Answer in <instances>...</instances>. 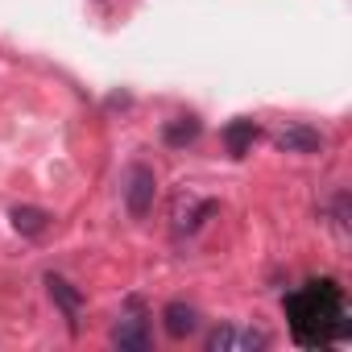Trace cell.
Instances as JSON below:
<instances>
[{"mask_svg":"<svg viewBox=\"0 0 352 352\" xmlns=\"http://www.w3.org/2000/svg\"><path fill=\"white\" fill-rule=\"evenodd\" d=\"M286 319H290V336L298 348H327L352 336L344 286L331 278L302 282L294 294H286Z\"/></svg>","mask_w":352,"mask_h":352,"instance_id":"obj_1","label":"cell"},{"mask_svg":"<svg viewBox=\"0 0 352 352\" xmlns=\"http://www.w3.org/2000/svg\"><path fill=\"white\" fill-rule=\"evenodd\" d=\"M120 199H124V212L133 220H145L153 212V199H157V174L149 162H129L124 174H120Z\"/></svg>","mask_w":352,"mask_h":352,"instance_id":"obj_2","label":"cell"},{"mask_svg":"<svg viewBox=\"0 0 352 352\" xmlns=\"http://www.w3.org/2000/svg\"><path fill=\"white\" fill-rule=\"evenodd\" d=\"M216 212H220L216 199H204V195H195L191 187H183L179 195L170 199V228H174V236H195Z\"/></svg>","mask_w":352,"mask_h":352,"instance_id":"obj_3","label":"cell"},{"mask_svg":"<svg viewBox=\"0 0 352 352\" xmlns=\"http://www.w3.org/2000/svg\"><path fill=\"white\" fill-rule=\"evenodd\" d=\"M108 340H112V348H120V352H145V348L153 344V327H149V315L141 311V298H129V311L112 323Z\"/></svg>","mask_w":352,"mask_h":352,"instance_id":"obj_4","label":"cell"},{"mask_svg":"<svg viewBox=\"0 0 352 352\" xmlns=\"http://www.w3.org/2000/svg\"><path fill=\"white\" fill-rule=\"evenodd\" d=\"M261 348H270V336L261 327L220 323L208 331V352H261Z\"/></svg>","mask_w":352,"mask_h":352,"instance_id":"obj_5","label":"cell"},{"mask_svg":"<svg viewBox=\"0 0 352 352\" xmlns=\"http://www.w3.org/2000/svg\"><path fill=\"white\" fill-rule=\"evenodd\" d=\"M274 145L278 153H294V157H315L327 149V137L315 129V124H302V120H290L274 133Z\"/></svg>","mask_w":352,"mask_h":352,"instance_id":"obj_6","label":"cell"},{"mask_svg":"<svg viewBox=\"0 0 352 352\" xmlns=\"http://www.w3.org/2000/svg\"><path fill=\"white\" fill-rule=\"evenodd\" d=\"M162 327H166L170 340H191V336L199 331V307L187 302V298L166 302V307H162Z\"/></svg>","mask_w":352,"mask_h":352,"instance_id":"obj_7","label":"cell"},{"mask_svg":"<svg viewBox=\"0 0 352 352\" xmlns=\"http://www.w3.org/2000/svg\"><path fill=\"white\" fill-rule=\"evenodd\" d=\"M224 149H228V157H249L253 153V145L261 141V124L253 120V116H236V120H228L224 124Z\"/></svg>","mask_w":352,"mask_h":352,"instance_id":"obj_8","label":"cell"},{"mask_svg":"<svg viewBox=\"0 0 352 352\" xmlns=\"http://www.w3.org/2000/svg\"><path fill=\"white\" fill-rule=\"evenodd\" d=\"M46 294H50V302L71 319V327L79 323V315H83V290L75 286V282H67L63 274H46Z\"/></svg>","mask_w":352,"mask_h":352,"instance_id":"obj_9","label":"cell"},{"mask_svg":"<svg viewBox=\"0 0 352 352\" xmlns=\"http://www.w3.org/2000/svg\"><path fill=\"white\" fill-rule=\"evenodd\" d=\"M199 137H204V120H199L195 112L170 116V120L162 124V141H166L170 149H187V145H195Z\"/></svg>","mask_w":352,"mask_h":352,"instance_id":"obj_10","label":"cell"},{"mask_svg":"<svg viewBox=\"0 0 352 352\" xmlns=\"http://www.w3.org/2000/svg\"><path fill=\"white\" fill-rule=\"evenodd\" d=\"M9 224H13L21 236H42V232L54 224V212H46V208H38V204H17V208H9Z\"/></svg>","mask_w":352,"mask_h":352,"instance_id":"obj_11","label":"cell"}]
</instances>
